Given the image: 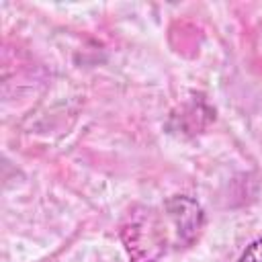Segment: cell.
<instances>
[{
    "instance_id": "1",
    "label": "cell",
    "mask_w": 262,
    "mask_h": 262,
    "mask_svg": "<svg viewBox=\"0 0 262 262\" xmlns=\"http://www.w3.org/2000/svg\"><path fill=\"white\" fill-rule=\"evenodd\" d=\"M121 239L131 262H158L168 244L164 217L147 207L129 211L121 223Z\"/></svg>"
},
{
    "instance_id": "3",
    "label": "cell",
    "mask_w": 262,
    "mask_h": 262,
    "mask_svg": "<svg viewBox=\"0 0 262 262\" xmlns=\"http://www.w3.org/2000/svg\"><path fill=\"white\" fill-rule=\"evenodd\" d=\"M237 262H262V237L254 239L239 256Z\"/></svg>"
},
{
    "instance_id": "2",
    "label": "cell",
    "mask_w": 262,
    "mask_h": 262,
    "mask_svg": "<svg viewBox=\"0 0 262 262\" xmlns=\"http://www.w3.org/2000/svg\"><path fill=\"white\" fill-rule=\"evenodd\" d=\"M166 215L172 221L178 242L180 244H190L199 235L203 227V209L188 196H174L166 203Z\"/></svg>"
}]
</instances>
